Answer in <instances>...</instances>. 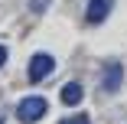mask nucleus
Instances as JSON below:
<instances>
[{
	"mask_svg": "<svg viewBox=\"0 0 127 124\" xmlns=\"http://www.w3.org/2000/svg\"><path fill=\"white\" fill-rule=\"evenodd\" d=\"M52 69H56V59L49 56V52H36L30 59V82H42L52 75Z\"/></svg>",
	"mask_w": 127,
	"mask_h": 124,
	"instance_id": "f03ea898",
	"label": "nucleus"
},
{
	"mask_svg": "<svg viewBox=\"0 0 127 124\" xmlns=\"http://www.w3.org/2000/svg\"><path fill=\"white\" fill-rule=\"evenodd\" d=\"M46 111H49V101H46L42 95H30V98H23V101L16 105V118L23 124H36Z\"/></svg>",
	"mask_w": 127,
	"mask_h": 124,
	"instance_id": "f257e3e1",
	"label": "nucleus"
},
{
	"mask_svg": "<svg viewBox=\"0 0 127 124\" xmlns=\"http://www.w3.org/2000/svg\"><path fill=\"white\" fill-rule=\"evenodd\" d=\"M30 7H33V10H36V13H42V10H46V7H49V0H30Z\"/></svg>",
	"mask_w": 127,
	"mask_h": 124,
	"instance_id": "0eeeda50",
	"label": "nucleus"
},
{
	"mask_svg": "<svg viewBox=\"0 0 127 124\" xmlns=\"http://www.w3.org/2000/svg\"><path fill=\"white\" fill-rule=\"evenodd\" d=\"M121 82H124V65L121 62H108L104 65V75H101V88H104L108 95H114L121 88Z\"/></svg>",
	"mask_w": 127,
	"mask_h": 124,
	"instance_id": "7ed1b4c3",
	"label": "nucleus"
},
{
	"mask_svg": "<svg viewBox=\"0 0 127 124\" xmlns=\"http://www.w3.org/2000/svg\"><path fill=\"white\" fill-rule=\"evenodd\" d=\"M62 105H68V108H75V105H82V98H85V88L78 85V82H68V85H62Z\"/></svg>",
	"mask_w": 127,
	"mask_h": 124,
	"instance_id": "39448f33",
	"label": "nucleus"
},
{
	"mask_svg": "<svg viewBox=\"0 0 127 124\" xmlns=\"http://www.w3.org/2000/svg\"><path fill=\"white\" fill-rule=\"evenodd\" d=\"M62 124H91V121H88V114H72V118H65Z\"/></svg>",
	"mask_w": 127,
	"mask_h": 124,
	"instance_id": "423d86ee",
	"label": "nucleus"
},
{
	"mask_svg": "<svg viewBox=\"0 0 127 124\" xmlns=\"http://www.w3.org/2000/svg\"><path fill=\"white\" fill-rule=\"evenodd\" d=\"M7 65V46H0V69Z\"/></svg>",
	"mask_w": 127,
	"mask_h": 124,
	"instance_id": "6e6552de",
	"label": "nucleus"
},
{
	"mask_svg": "<svg viewBox=\"0 0 127 124\" xmlns=\"http://www.w3.org/2000/svg\"><path fill=\"white\" fill-rule=\"evenodd\" d=\"M0 124H3V114H0Z\"/></svg>",
	"mask_w": 127,
	"mask_h": 124,
	"instance_id": "1a4fd4ad",
	"label": "nucleus"
},
{
	"mask_svg": "<svg viewBox=\"0 0 127 124\" xmlns=\"http://www.w3.org/2000/svg\"><path fill=\"white\" fill-rule=\"evenodd\" d=\"M108 13H111V0H88L85 20H88V23H104Z\"/></svg>",
	"mask_w": 127,
	"mask_h": 124,
	"instance_id": "20e7f679",
	"label": "nucleus"
}]
</instances>
